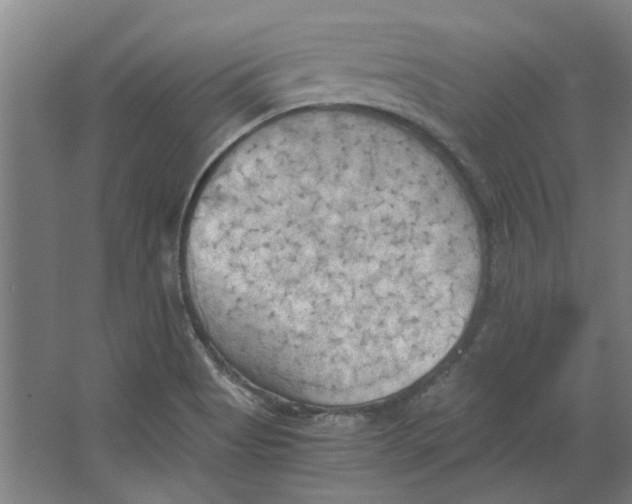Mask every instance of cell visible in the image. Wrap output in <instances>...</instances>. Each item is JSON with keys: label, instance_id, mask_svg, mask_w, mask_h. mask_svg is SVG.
<instances>
[{"label": "cell", "instance_id": "6da1fadb", "mask_svg": "<svg viewBox=\"0 0 632 504\" xmlns=\"http://www.w3.org/2000/svg\"><path fill=\"white\" fill-rule=\"evenodd\" d=\"M185 260L229 359L283 397L354 405L439 364L482 273L459 183L371 112L306 108L233 144L192 205Z\"/></svg>", "mask_w": 632, "mask_h": 504}]
</instances>
